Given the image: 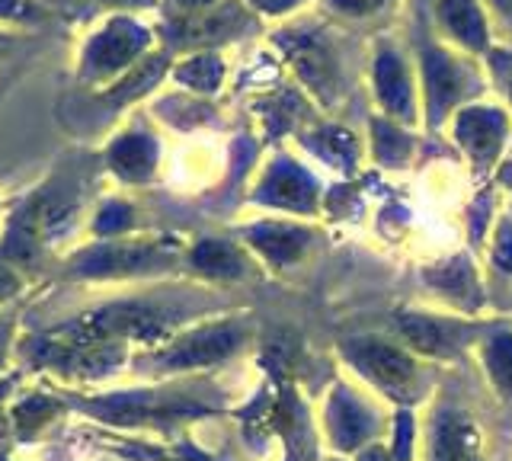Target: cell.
Wrapping results in <instances>:
<instances>
[{
    "label": "cell",
    "mask_w": 512,
    "mask_h": 461,
    "mask_svg": "<svg viewBox=\"0 0 512 461\" xmlns=\"http://www.w3.org/2000/svg\"><path fill=\"white\" fill-rule=\"evenodd\" d=\"M349 356L359 369L375 381L378 388L391 391V394H407L413 385V359L400 349L388 346V343H372V340H362V343H352L349 346Z\"/></svg>",
    "instance_id": "6da1fadb"
},
{
    "label": "cell",
    "mask_w": 512,
    "mask_h": 461,
    "mask_svg": "<svg viewBox=\"0 0 512 461\" xmlns=\"http://www.w3.org/2000/svg\"><path fill=\"white\" fill-rule=\"evenodd\" d=\"M144 45H148V33L132 23V20H112L100 36L90 45V61L96 71H119L132 61Z\"/></svg>",
    "instance_id": "7a4b0ae2"
},
{
    "label": "cell",
    "mask_w": 512,
    "mask_h": 461,
    "mask_svg": "<svg viewBox=\"0 0 512 461\" xmlns=\"http://www.w3.org/2000/svg\"><path fill=\"white\" fill-rule=\"evenodd\" d=\"M260 196L269 205H279V209H295V212H308L314 209L317 199V186L304 170L295 164H276L269 170L266 183L260 186Z\"/></svg>",
    "instance_id": "3957f363"
},
{
    "label": "cell",
    "mask_w": 512,
    "mask_h": 461,
    "mask_svg": "<svg viewBox=\"0 0 512 461\" xmlns=\"http://www.w3.org/2000/svg\"><path fill=\"white\" fill-rule=\"evenodd\" d=\"M458 141L477 161H493L503 145L506 119L496 109H464L458 116Z\"/></svg>",
    "instance_id": "277c9868"
},
{
    "label": "cell",
    "mask_w": 512,
    "mask_h": 461,
    "mask_svg": "<svg viewBox=\"0 0 512 461\" xmlns=\"http://www.w3.org/2000/svg\"><path fill=\"white\" fill-rule=\"evenodd\" d=\"M423 65H426V87H429V116H432V122H436L445 116V109L461 97L464 77H461L455 61L448 58L442 49H429Z\"/></svg>",
    "instance_id": "5b68a950"
},
{
    "label": "cell",
    "mask_w": 512,
    "mask_h": 461,
    "mask_svg": "<svg viewBox=\"0 0 512 461\" xmlns=\"http://www.w3.org/2000/svg\"><path fill=\"white\" fill-rule=\"evenodd\" d=\"M432 458L436 461H480V436L468 417L461 413H445L436 426V442H432Z\"/></svg>",
    "instance_id": "8992f818"
},
{
    "label": "cell",
    "mask_w": 512,
    "mask_h": 461,
    "mask_svg": "<svg viewBox=\"0 0 512 461\" xmlns=\"http://www.w3.org/2000/svg\"><path fill=\"white\" fill-rule=\"evenodd\" d=\"M375 87L381 103L388 106V113H394L397 119H410L413 116V90L407 81L404 65L397 61V55L384 52L375 61Z\"/></svg>",
    "instance_id": "52a82bcc"
},
{
    "label": "cell",
    "mask_w": 512,
    "mask_h": 461,
    "mask_svg": "<svg viewBox=\"0 0 512 461\" xmlns=\"http://www.w3.org/2000/svg\"><path fill=\"white\" fill-rule=\"evenodd\" d=\"M330 429L343 449H356V445L372 433V417H368V410L352 401L349 394H336L330 404Z\"/></svg>",
    "instance_id": "ba28073f"
},
{
    "label": "cell",
    "mask_w": 512,
    "mask_h": 461,
    "mask_svg": "<svg viewBox=\"0 0 512 461\" xmlns=\"http://www.w3.org/2000/svg\"><path fill=\"white\" fill-rule=\"evenodd\" d=\"M250 241H253V247H260L269 260L292 263L301 257V250L308 247V231L285 228V225H260L250 231Z\"/></svg>",
    "instance_id": "9c48e42d"
},
{
    "label": "cell",
    "mask_w": 512,
    "mask_h": 461,
    "mask_svg": "<svg viewBox=\"0 0 512 461\" xmlns=\"http://www.w3.org/2000/svg\"><path fill=\"white\" fill-rule=\"evenodd\" d=\"M397 333L404 337L413 349L420 353H448L452 349V333H448L445 324L432 321V317H420V314H400L397 317Z\"/></svg>",
    "instance_id": "30bf717a"
},
{
    "label": "cell",
    "mask_w": 512,
    "mask_h": 461,
    "mask_svg": "<svg viewBox=\"0 0 512 461\" xmlns=\"http://www.w3.org/2000/svg\"><path fill=\"white\" fill-rule=\"evenodd\" d=\"M285 45H288V55H292L295 68L301 71L304 81H308L311 87H317V90H324L330 84V74H333L330 55H327L324 45H320L317 39H311V36L285 39Z\"/></svg>",
    "instance_id": "8fae6325"
},
{
    "label": "cell",
    "mask_w": 512,
    "mask_h": 461,
    "mask_svg": "<svg viewBox=\"0 0 512 461\" xmlns=\"http://www.w3.org/2000/svg\"><path fill=\"white\" fill-rule=\"evenodd\" d=\"M439 17L464 45H471V49H484L487 45V26L480 10L474 7V0H442Z\"/></svg>",
    "instance_id": "7c38bea8"
},
{
    "label": "cell",
    "mask_w": 512,
    "mask_h": 461,
    "mask_svg": "<svg viewBox=\"0 0 512 461\" xmlns=\"http://www.w3.org/2000/svg\"><path fill=\"white\" fill-rule=\"evenodd\" d=\"M237 337L234 330H202L196 337H189L173 349V362L176 365H189V362H215L221 359L228 349H234Z\"/></svg>",
    "instance_id": "4fadbf2b"
},
{
    "label": "cell",
    "mask_w": 512,
    "mask_h": 461,
    "mask_svg": "<svg viewBox=\"0 0 512 461\" xmlns=\"http://www.w3.org/2000/svg\"><path fill=\"white\" fill-rule=\"evenodd\" d=\"M154 167V145L148 138L132 135L122 138L116 148H112V170H119L125 180H144Z\"/></svg>",
    "instance_id": "5bb4252c"
},
{
    "label": "cell",
    "mask_w": 512,
    "mask_h": 461,
    "mask_svg": "<svg viewBox=\"0 0 512 461\" xmlns=\"http://www.w3.org/2000/svg\"><path fill=\"white\" fill-rule=\"evenodd\" d=\"M432 285H439L442 292H448L458 301H477V282H474V273L471 266L464 263L461 257L442 263L439 269H432L429 273Z\"/></svg>",
    "instance_id": "9a60e30c"
},
{
    "label": "cell",
    "mask_w": 512,
    "mask_h": 461,
    "mask_svg": "<svg viewBox=\"0 0 512 461\" xmlns=\"http://www.w3.org/2000/svg\"><path fill=\"white\" fill-rule=\"evenodd\" d=\"M192 260H196V266L202 269V273L208 276H218V279H231L240 273V253L228 244L221 241H205L196 247V253H192Z\"/></svg>",
    "instance_id": "2e32d148"
},
{
    "label": "cell",
    "mask_w": 512,
    "mask_h": 461,
    "mask_svg": "<svg viewBox=\"0 0 512 461\" xmlns=\"http://www.w3.org/2000/svg\"><path fill=\"white\" fill-rule=\"evenodd\" d=\"M487 369L496 385L512 397V333H496L487 343Z\"/></svg>",
    "instance_id": "e0dca14e"
},
{
    "label": "cell",
    "mask_w": 512,
    "mask_h": 461,
    "mask_svg": "<svg viewBox=\"0 0 512 461\" xmlns=\"http://www.w3.org/2000/svg\"><path fill=\"white\" fill-rule=\"evenodd\" d=\"M176 77L196 90H215L221 81V61L215 55H199V58L186 61V65L176 71Z\"/></svg>",
    "instance_id": "ac0fdd59"
},
{
    "label": "cell",
    "mask_w": 512,
    "mask_h": 461,
    "mask_svg": "<svg viewBox=\"0 0 512 461\" xmlns=\"http://www.w3.org/2000/svg\"><path fill=\"white\" fill-rule=\"evenodd\" d=\"M375 148H378V157L388 164H397L404 161V157L410 154V141L400 135L394 125H381L375 122Z\"/></svg>",
    "instance_id": "d6986e66"
},
{
    "label": "cell",
    "mask_w": 512,
    "mask_h": 461,
    "mask_svg": "<svg viewBox=\"0 0 512 461\" xmlns=\"http://www.w3.org/2000/svg\"><path fill=\"white\" fill-rule=\"evenodd\" d=\"M493 263L512 273V225H503L500 234H496V244H493Z\"/></svg>",
    "instance_id": "ffe728a7"
},
{
    "label": "cell",
    "mask_w": 512,
    "mask_h": 461,
    "mask_svg": "<svg viewBox=\"0 0 512 461\" xmlns=\"http://www.w3.org/2000/svg\"><path fill=\"white\" fill-rule=\"evenodd\" d=\"M36 17V7L29 0H0V20H29Z\"/></svg>",
    "instance_id": "44dd1931"
},
{
    "label": "cell",
    "mask_w": 512,
    "mask_h": 461,
    "mask_svg": "<svg viewBox=\"0 0 512 461\" xmlns=\"http://www.w3.org/2000/svg\"><path fill=\"white\" fill-rule=\"evenodd\" d=\"M330 4H333L336 10L349 13V17H365V13L378 10V7L384 4V0H330Z\"/></svg>",
    "instance_id": "7402d4cb"
},
{
    "label": "cell",
    "mask_w": 512,
    "mask_h": 461,
    "mask_svg": "<svg viewBox=\"0 0 512 461\" xmlns=\"http://www.w3.org/2000/svg\"><path fill=\"white\" fill-rule=\"evenodd\" d=\"M410 433H413V420L404 413V417L397 420V458L400 461L410 455Z\"/></svg>",
    "instance_id": "603a6c76"
},
{
    "label": "cell",
    "mask_w": 512,
    "mask_h": 461,
    "mask_svg": "<svg viewBox=\"0 0 512 461\" xmlns=\"http://www.w3.org/2000/svg\"><path fill=\"white\" fill-rule=\"evenodd\" d=\"M256 7H263V10H269V13H282V10H292L298 0H253Z\"/></svg>",
    "instance_id": "cb8c5ba5"
},
{
    "label": "cell",
    "mask_w": 512,
    "mask_h": 461,
    "mask_svg": "<svg viewBox=\"0 0 512 461\" xmlns=\"http://www.w3.org/2000/svg\"><path fill=\"white\" fill-rule=\"evenodd\" d=\"M208 4H212V0H176V7H183V10H202Z\"/></svg>",
    "instance_id": "d4e9b609"
},
{
    "label": "cell",
    "mask_w": 512,
    "mask_h": 461,
    "mask_svg": "<svg viewBox=\"0 0 512 461\" xmlns=\"http://www.w3.org/2000/svg\"><path fill=\"white\" fill-rule=\"evenodd\" d=\"M106 4H116V7H144L151 0H106Z\"/></svg>",
    "instance_id": "484cf974"
},
{
    "label": "cell",
    "mask_w": 512,
    "mask_h": 461,
    "mask_svg": "<svg viewBox=\"0 0 512 461\" xmlns=\"http://www.w3.org/2000/svg\"><path fill=\"white\" fill-rule=\"evenodd\" d=\"M359 461H391V458H388V455H384L381 449H372V452H365V455H362Z\"/></svg>",
    "instance_id": "4316f807"
},
{
    "label": "cell",
    "mask_w": 512,
    "mask_h": 461,
    "mask_svg": "<svg viewBox=\"0 0 512 461\" xmlns=\"http://www.w3.org/2000/svg\"><path fill=\"white\" fill-rule=\"evenodd\" d=\"M493 4H496V7H500V10L506 13V17L512 20V0H493Z\"/></svg>",
    "instance_id": "83f0119b"
},
{
    "label": "cell",
    "mask_w": 512,
    "mask_h": 461,
    "mask_svg": "<svg viewBox=\"0 0 512 461\" xmlns=\"http://www.w3.org/2000/svg\"><path fill=\"white\" fill-rule=\"evenodd\" d=\"M509 93H512V81H509Z\"/></svg>",
    "instance_id": "f1b7e54d"
}]
</instances>
